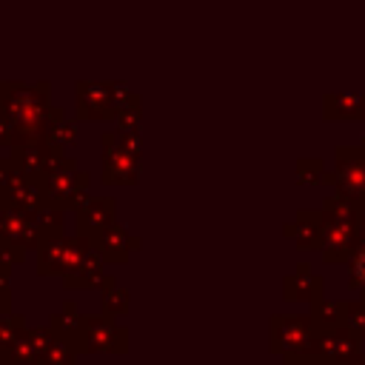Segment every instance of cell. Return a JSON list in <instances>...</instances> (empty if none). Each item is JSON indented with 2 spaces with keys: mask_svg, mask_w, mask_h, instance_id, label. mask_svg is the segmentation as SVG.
I'll use <instances>...</instances> for the list:
<instances>
[{
  "mask_svg": "<svg viewBox=\"0 0 365 365\" xmlns=\"http://www.w3.org/2000/svg\"><path fill=\"white\" fill-rule=\"evenodd\" d=\"M322 214H325V228H322V242H319L322 262L345 265L359 242V220L365 211L354 205L348 197L334 191L322 200Z\"/></svg>",
  "mask_w": 365,
  "mask_h": 365,
  "instance_id": "6da1fadb",
  "label": "cell"
},
{
  "mask_svg": "<svg viewBox=\"0 0 365 365\" xmlns=\"http://www.w3.org/2000/svg\"><path fill=\"white\" fill-rule=\"evenodd\" d=\"M362 336L351 325L328 328L314 336L305 351H285L282 362H302V365H345L362 351Z\"/></svg>",
  "mask_w": 365,
  "mask_h": 365,
  "instance_id": "7a4b0ae2",
  "label": "cell"
},
{
  "mask_svg": "<svg viewBox=\"0 0 365 365\" xmlns=\"http://www.w3.org/2000/svg\"><path fill=\"white\" fill-rule=\"evenodd\" d=\"M319 334L311 311L308 314H274L271 317V351H305Z\"/></svg>",
  "mask_w": 365,
  "mask_h": 365,
  "instance_id": "3957f363",
  "label": "cell"
},
{
  "mask_svg": "<svg viewBox=\"0 0 365 365\" xmlns=\"http://www.w3.org/2000/svg\"><path fill=\"white\" fill-rule=\"evenodd\" d=\"M334 191L365 211V148H336Z\"/></svg>",
  "mask_w": 365,
  "mask_h": 365,
  "instance_id": "277c9868",
  "label": "cell"
},
{
  "mask_svg": "<svg viewBox=\"0 0 365 365\" xmlns=\"http://www.w3.org/2000/svg\"><path fill=\"white\" fill-rule=\"evenodd\" d=\"M322 291H325V279L319 274H314L311 262H299L294 268V274H288L282 279V299H288V302L314 305V302H319L325 297Z\"/></svg>",
  "mask_w": 365,
  "mask_h": 365,
  "instance_id": "5b68a950",
  "label": "cell"
},
{
  "mask_svg": "<svg viewBox=\"0 0 365 365\" xmlns=\"http://www.w3.org/2000/svg\"><path fill=\"white\" fill-rule=\"evenodd\" d=\"M322 228H325L322 208H299L297 217H294V222H288L282 228V234L291 237L297 242V248H302V251H319Z\"/></svg>",
  "mask_w": 365,
  "mask_h": 365,
  "instance_id": "8992f818",
  "label": "cell"
},
{
  "mask_svg": "<svg viewBox=\"0 0 365 365\" xmlns=\"http://www.w3.org/2000/svg\"><path fill=\"white\" fill-rule=\"evenodd\" d=\"M348 311H351V302L348 299H319L311 305V317L317 322L319 331H328V328H339V325H348Z\"/></svg>",
  "mask_w": 365,
  "mask_h": 365,
  "instance_id": "52a82bcc",
  "label": "cell"
},
{
  "mask_svg": "<svg viewBox=\"0 0 365 365\" xmlns=\"http://www.w3.org/2000/svg\"><path fill=\"white\" fill-rule=\"evenodd\" d=\"M345 265H348V288L356 294H365V242H356Z\"/></svg>",
  "mask_w": 365,
  "mask_h": 365,
  "instance_id": "ba28073f",
  "label": "cell"
},
{
  "mask_svg": "<svg viewBox=\"0 0 365 365\" xmlns=\"http://www.w3.org/2000/svg\"><path fill=\"white\" fill-rule=\"evenodd\" d=\"M322 177H325V171H322V165H319V160H302L299 165H297V180L305 185H322Z\"/></svg>",
  "mask_w": 365,
  "mask_h": 365,
  "instance_id": "9c48e42d",
  "label": "cell"
},
{
  "mask_svg": "<svg viewBox=\"0 0 365 365\" xmlns=\"http://www.w3.org/2000/svg\"><path fill=\"white\" fill-rule=\"evenodd\" d=\"M348 325L365 339V294H359L356 299H351V311H348Z\"/></svg>",
  "mask_w": 365,
  "mask_h": 365,
  "instance_id": "30bf717a",
  "label": "cell"
},
{
  "mask_svg": "<svg viewBox=\"0 0 365 365\" xmlns=\"http://www.w3.org/2000/svg\"><path fill=\"white\" fill-rule=\"evenodd\" d=\"M345 365H365V351H359V354H356L354 359H348Z\"/></svg>",
  "mask_w": 365,
  "mask_h": 365,
  "instance_id": "8fae6325",
  "label": "cell"
},
{
  "mask_svg": "<svg viewBox=\"0 0 365 365\" xmlns=\"http://www.w3.org/2000/svg\"><path fill=\"white\" fill-rule=\"evenodd\" d=\"M359 242H365V214H362V220H359Z\"/></svg>",
  "mask_w": 365,
  "mask_h": 365,
  "instance_id": "7c38bea8",
  "label": "cell"
},
{
  "mask_svg": "<svg viewBox=\"0 0 365 365\" xmlns=\"http://www.w3.org/2000/svg\"><path fill=\"white\" fill-rule=\"evenodd\" d=\"M282 365H302V362H282Z\"/></svg>",
  "mask_w": 365,
  "mask_h": 365,
  "instance_id": "4fadbf2b",
  "label": "cell"
},
{
  "mask_svg": "<svg viewBox=\"0 0 365 365\" xmlns=\"http://www.w3.org/2000/svg\"><path fill=\"white\" fill-rule=\"evenodd\" d=\"M362 148H365V145H362Z\"/></svg>",
  "mask_w": 365,
  "mask_h": 365,
  "instance_id": "5bb4252c",
  "label": "cell"
}]
</instances>
